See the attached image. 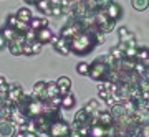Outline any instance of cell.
Instances as JSON below:
<instances>
[{"label": "cell", "mask_w": 149, "mask_h": 137, "mask_svg": "<svg viewBox=\"0 0 149 137\" xmlns=\"http://www.w3.org/2000/svg\"><path fill=\"white\" fill-rule=\"evenodd\" d=\"M13 137H27V132L25 131H20V129H17V132H15V136Z\"/></svg>", "instance_id": "35"}, {"label": "cell", "mask_w": 149, "mask_h": 137, "mask_svg": "<svg viewBox=\"0 0 149 137\" xmlns=\"http://www.w3.org/2000/svg\"><path fill=\"white\" fill-rule=\"evenodd\" d=\"M45 89H47V81H38V83L33 84V93H32V94L35 96L37 99L48 102V101H47V94H45Z\"/></svg>", "instance_id": "10"}, {"label": "cell", "mask_w": 149, "mask_h": 137, "mask_svg": "<svg viewBox=\"0 0 149 137\" xmlns=\"http://www.w3.org/2000/svg\"><path fill=\"white\" fill-rule=\"evenodd\" d=\"M8 51H10L13 56H20V55H23V53H22V45H8Z\"/></svg>", "instance_id": "26"}, {"label": "cell", "mask_w": 149, "mask_h": 137, "mask_svg": "<svg viewBox=\"0 0 149 137\" xmlns=\"http://www.w3.org/2000/svg\"><path fill=\"white\" fill-rule=\"evenodd\" d=\"M96 46H98L96 45V40L90 30H83V32H80L76 37H73L70 40V53H74L78 56L88 55Z\"/></svg>", "instance_id": "1"}, {"label": "cell", "mask_w": 149, "mask_h": 137, "mask_svg": "<svg viewBox=\"0 0 149 137\" xmlns=\"http://www.w3.org/2000/svg\"><path fill=\"white\" fill-rule=\"evenodd\" d=\"M0 84H8V81H7L3 76H0Z\"/></svg>", "instance_id": "37"}, {"label": "cell", "mask_w": 149, "mask_h": 137, "mask_svg": "<svg viewBox=\"0 0 149 137\" xmlns=\"http://www.w3.org/2000/svg\"><path fill=\"white\" fill-rule=\"evenodd\" d=\"M52 45H53V48H55V51L56 53H60V55H68L70 53V42L68 40H65V38H61L58 35H53V38H52Z\"/></svg>", "instance_id": "6"}, {"label": "cell", "mask_w": 149, "mask_h": 137, "mask_svg": "<svg viewBox=\"0 0 149 137\" xmlns=\"http://www.w3.org/2000/svg\"><path fill=\"white\" fill-rule=\"evenodd\" d=\"M74 104H76V98H74L71 93L61 96V107H63V109H71Z\"/></svg>", "instance_id": "16"}, {"label": "cell", "mask_w": 149, "mask_h": 137, "mask_svg": "<svg viewBox=\"0 0 149 137\" xmlns=\"http://www.w3.org/2000/svg\"><path fill=\"white\" fill-rule=\"evenodd\" d=\"M70 131H71V126L65 121L63 117H58V119H55L50 124L47 134L50 137H61V136H70Z\"/></svg>", "instance_id": "3"}, {"label": "cell", "mask_w": 149, "mask_h": 137, "mask_svg": "<svg viewBox=\"0 0 149 137\" xmlns=\"http://www.w3.org/2000/svg\"><path fill=\"white\" fill-rule=\"evenodd\" d=\"M17 21H18V17H17L15 13H10V15H7V25H8V26H12V28H13Z\"/></svg>", "instance_id": "30"}, {"label": "cell", "mask_w": 149, "mask_h": 137, "mask_svg": "<svg viewBox=\"0 0 149 137\" xmlns=\"http://www.w3.org/2000/svg\"><path fill=\"white\" fill-rule=\"evenodd\" d=\"M15 15L18 17V20L25 21V23H30V21H32V18H33V13L30 12V8H27V7H22V8H18Z\"/></svg>", "instance_id": "15"}, {"label": "cell", "mask_w": 149, "mask_h": 137, "mask_svg": "<svg viewBox=\"0 0 149 137\" xmlns=\"http://www.w3.org/2000/svg\"><path fill=\"white\" fill-rule=\"evenodd\" d=\"M25 2H27V3H30V5H35L38 0H25Z\"/></svg>", "instance_id": "38"}, {"label": "cell", "mask_w": 149, "mask_h": 137, "mask_svg": "<svg viewBox=\"0 0 149 137\" xmlns=\"http://www.w3.org/2000/svg\"><path fill=\"white\" fill-rule=\"evenodd\" d=\"M5 48H7V40L3 38V35H2V32H0V51L5 50Z\"/></svg>", "instance_id": "34"}, {"label": "cell", "mask_w": 149, "mask_h": 137, "mask_svg": "<svg viewBox=\"0 0 149 137\" xmlns=\"http://www.w3.org/2000/svg\"><path fill=\"white\" fill-rule=\"evenodd\" d=\"M56 84H58V89H60V96H65L71 89V79L68 76H60L56 79Z\"/></svg>", "instance_id": "11"}, {"label": "cell", "mask_w": 149, "mask_h": 137, "mask_svg": "<svg viewBox=\"0 0 149 137\" xmlns=\"http://www.w3.org/2000/svg\"><path fill=\"white\" fill-rule=\"evenodd\" d=\"M22 53L25 55V56H32L33 55V50H32V43L25 42L23 45H22Z\"/></svg>", "instance_id": "27"}, {"label": "cell", "mask_w": 149, "mask_h": 137, "mask_svg": "<svg viewBox=\"0 0 149 137\" xmlns=\"http://www.w3.org/2000/svg\"><path fill=\"white\" fill-rule=\"evenodd\" d=\"M25 40H27L28 43H33L35 40H37V32L32 30V28H28L27 33H25Z\"/></svg>", "instance_id": "28"}, {"label": "cell", "mask_w": 149, "mask_h": 137, "mask_svg": "<svg viewBox=\"0 0 149 137\" xmlns=\"http://www.w3.org/2000/svg\"><path fill=\"white\" fill-rule=\"evenodd\" d=\"M96 2V7H98V10H103V8H106L109 3H111L113 0H95Z\"/></svg>", "instance_id": "31"}, {"label": "cell", "mask_w": 149, "mask_h": 137, "mask_svg": "<svg viewBox=\"0 0 149 137\" xmlns=\"http://www.w3.org/2000/svg\"><path fill=\"white\" fill-rule=\"evenodd\" d=\"M93 18H95V25L98 26L103 33L113 32V28H114V21L108 18V15L104 13V10H98Z\"/></svg>", "instance_id": "4"}, {"label": "cell", "mask_w": 149, "mask_h": 137, "mask_svg": "<svg viewBox=\"0 0 149 137\" xmlns=\"http://www.w3.org/2000/svg\"><path fill=\"white\" fill-rule=\"evenodd\" d=\"M118 35H119V42H129V40H134V33H131L126 28V26H119L118 28Z\"/></svg>", "instance_id": "17"}, {"label": "cell", "mask_w": 149, "mask_h": 137, "mask_svg": "<svg viewBox=\"0 0 149 137\" xmlns=\"http://www.w3.org/2000/svg\"><path fill=\"white\" fill-rule=\"evenodd\" d=\"M63 13H65V10L60 5H53V7H52V17H60V15H63Z\"/></svg>", "instance_id": "32"}, {"label": "cell", "mask_w": 149, "mask_h": 137, "mask_svg": "<svg viewBox=\"0 0 149 137\" xmlns=\"http://www.w3.org/2000/svg\"><path fill=\"white\" fill-rule=\"evenodd\" d=\"M83 111H85L86 114H90V116H91V114H95V112L100 111V102H98L96 99L88 101V102L85 104V107H83Z\"/></svg>", "instance_id": "18"}, {"label": "cell", "mask_w": 149, "mask_h": 137, "mask_svg": "<svg viewBox=\"0 0 149 137\" xmlns=\"http://www.w3.org/2000/svg\"><path fill=\"white\" fill-rule=\"evenodd\" d=\"M143 63H144V64H146V66H148V68H149V58L146 60V61H143Z\"/></svg>", "instance_id": "39"}, {"label": "cell", "mask_w": 149, "mask_h": 137, "mask_svg": "<svg viewBox=\"0 0 149 137\" xmlns=\"http://www.w3.org/2000/svg\"><path fill=\"white\" fill-rule=\"evenodd\" d=\"M53 38V32L50 26H43L40 30H37V42H40L42 45H47V43L52 42Z\"/></svg>", "instance_id": "9"}, {"label": "cell", "mask_w": 149, "mask_h": 137, "mask_svg": "<svg viewBox=\"0 0 149 137\" xmlns=\"http://www.w3.org/2000/svg\"><path fill=\"white\" fill-rule=\"evenodd\" d=\"M133 2V8L138 12H143L149 7V0H131Z\"/></svg>", "instance_id": "21"}, {"label": "cell", "mask_w": 149, "mask_h": 137, "mask_svg": "<svg viewBox=\"0 0 149 137\" xmlns=\"http://www.w3.org/2000/svg\"><path fill=\"white\" fill-rule=\"evenodd\" d=\"M96 119H98V124H101L103 127H111L113 126V119H114V117H113V114L111 112H98V117H96Z\"/></svg>", "instance_id": "13"}, {"label": "cell", "mask_w": 149, "mask_h": 137, "mask_svg": "<svg viewBox=\"0 0 149 137\" xmlns=\"http://www.w3.org/2000/svg\"><path fill=\"white\" fill-rule=\"evenodd\" d=\"M8 89H10V84H0V99L5 101L7 96H8Z\"/></svg>", "instance_id": "29"}, {"label": "cell", "mask_w": 149, "mask_h": 137, "mask_svg": "<svg viewBox=\"0 0 149 137\" xmlns=\"http://www.w3.org/2000/svg\"><path fill=\"white\" fill-rule=\"evenodd\" d=\"M61 137H70V136H61Z\"/></svg>", "instance_id": "40"}, {"label": "cell", "mask_w": 149, "mask_h": 137, "mask_svg": "<svg viewBox=\"0 0 149 137\" xmlns=\"http://www.w3.org/2000/svg\"><path fill=\"white\" fill-rule=\"evenodd\" d=\"M42 48H43V45L40 42H35L32 43V50H33V55H38V53H42Z\"/></svg>", "instance_id": "33"}, {"label": "cell", "mask_w": 149, "mask_h": 137, "mask_svg": "<svg viewBox=\"0 0 149 137\" xmlns=\"http://www.w3.org/2000/svg\"><path fill=\"white\" fill-rule=\"evenodd\" d=\"M33 121H35V127H37L38 134H47L48 127H50V124H52L47 117H45V116H38V117H35Z\"/></svg>", "instance_id": "12"}, {"label": "cell", "mask_w": 149, "mask_h": 137, "mask_svg": "<svg viewBox=\"0 0 149 137\" xmlns=\"http://www.w3.org/2000/svg\"><path fill=\"white\" fill-rule=\"evenodd\" d=\"M76 71H78V74H81V76H88V74H90V64L85 63V61H81V63L76 64Z\"/></svg>", "instance_id": "23"}, {"label": "cell", "mask_w": 149, "mask_h": 137, "mask_svg": "<svg viewBox=\"0 0 149 137\" xmlns=\"http://www.w3.org/2000/svg\"><path fill=\"white\" fill-rule=\"evenodd\" d=\"M28 25H30L32 30L37 32V30H40V28H43V26H48V18H35V17H33L32 21H30Z\"/></svg>", "instance_id": "19"}, {"label": "cell", "mask_w": 149, "mask_h": 137, "mask_svg": "<svg viewBox=\"0 0 149 137\" xmlns=\"http://www.w3.org/2000/svg\"><path fill=\"white\" fill-rule=\"evenodd\" d=\"M45 94H47V101H50L55 96H60V89L56 81H47V89H45Z\"/></svg>", "instance_id": "14"}, {"label": "cell", "mask_w": 149, "mask_h": 137, "mask_svg": "<svg viewBox=\"0 0 149 137\" xmlns=\"http://www.w3.org/2000/svg\"><path fill=\"white\" fill-rule=\"evenodd\" d=\"M113 68L111 66H108L103 58H96L93 63L90 64V76L91 79H95V81H104V79L109 78V74H111Z\"/></svg>", "instance_id": "2"}, {"label": "cell", "mask_w": 149, "mask_h": 137, "mask_svg": "<svg viewBox=\"0 0 149 137\" xmlns=\"http://www.w3.org/2000/svg\"><path fill=\"white\" fill-rule=\"evenodd\" d=\"M146 71H148V66L143 61H136V64H134V73L138 74V76H144Z\"/></svg>", "instance_id": "24"}, {"label": "cell", "mask_w": 149, "mask_h": 137, "mask_svg": "<svg viewBox=\"0 0 149 137\" xmlns=\"http://www.w3.org/2000/svg\"><path fill=\"white\" fill-rule=\"evenodd\" d=\"M25 94L23 93V88L20 84H10V89H8V96H7V102H12V104H17L18 101L22 99V96Z\"/></svg>", "instance_id": "7"}, {"label": "cell", "mask_w": 149, "mask_h": 137, "mask_svg": "<svg viewBox=\"0 0 149 137\" xmlns=\"http://www.w3.org/2000/svg\"><path fill=\"white\" fill-rule=\"evenodd\" d=\"M109 55H111L116 61H121V60L124 58V51H123L119 46H113L111 50H109Z\"/></svg>", "instance_id": "22"}, {"label": "cell", "mask_w": 149, "mask_h": 137, "mask_svg": "<svg viewBox=\"0 0 149 137\" xmlns=\"http://www.w3.org/2000/svg\"><path fill=\"white\" fill-rule=\"evenodd\" d=\"M103 10H104V13L108 15V18H109V20H113V21L119 20V18H121V15H123V8L118 5V3H114V2H111V3H109L106 8H103Z\"/></svg>", "instance_id": "8"}, {"label": "cell", "mask_w": 149, "mask_h": 137, "mask_svg": "<svg viewBox=\"0 0 149 137\" xmlns=\"http://www.w3.org/2000/svg\"><path fill=\"white\" fill-rule=\"evenodd\" d=\"M35 7H37L38 10L42 12V13H45L47 10H50L52 3H50V0H38L37 3H35Z\"/></svg>", "instance_id": "25"}, {"label": "cell", "mask_w": 149, "mask_h": 137, "mask_svg": "<svg viewBox=\"0 0 149 137\" xmlns=\"http://www.w3.org/2000/svg\"><path fill=\"white\" fill-rule=\"evenodd\" d=\"M148 58H149V48L148 46H138L136 61H146Z\"/></svg>", "instance_id": "20"}, {"label": "cell", "mask_w": 149, "mask_h": 137, "mask_svg": "<svg viewBox=\"0 0 149 137\" xmlns=\"http://www.w3.org/2000/svg\"><path fill=\"white\" fill-rule=\"evenodd\" d=\"M27 137H38V132H27Z\"/></svg>", "instance_id": "36"}, {"label": "cell", "mask_w": 149, "mask_h": 137, "mask_svg": "<svg viewBox=\"0 0 149 137\" xmlns=\"http://www.w3.org/2000/svg\"><path fill=\"white\" fill-rule=\"evenodd\" d=\"M17 124L8 119H0V137H13L17 132Z\"/></svg>", "instance_id": "5"}]
</instances>
